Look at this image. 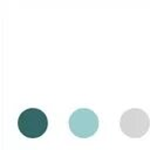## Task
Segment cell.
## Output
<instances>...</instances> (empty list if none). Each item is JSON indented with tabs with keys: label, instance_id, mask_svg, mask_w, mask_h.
<instances>
[{
	"label": "cell",
	"instance_id": "3957f363",
	"mask_svg": "<svg viewBox=\"0 0 150 150\" xmlns=\"http://www.w3.org/2000/svg\"><path fill=\"white\" fill-rule=\"evenodd\" d=\"M149 125L150 121L148 115L142 109L136 108L127 110L120 121L122 132L132 138H139L144 136L149 130Z\"/></svg>",
	"mask_w": 150,
	"mask_h": 150
},
{
	"label": "cell",
	"instance_id": "7a4b0ae2",
	"mask_svg": "<svg viewBox=\"0 0 150 150\" xmlns=\"http://www.w3.org/2000/svg\"><path fill=\"white\" fill-rule=\"evenodd\" d=\"M69 129L80 138L91 137L98 129V117L90 109H77L69 117Z\"/></svg>",
	"mask_w": 150,
	"mask_h": 150
},
{
	"label": "cell",
	"instance_id": "6da1fadb",
	"mask_svg": "<svg viewBox=\"0 0 150 150\" xmlns=\"http://www.w3.org/2000/svg\"><path fill=\"white\" fill-rule=\"evenodd\" d=\"M48 127V118L46 114L36 108H29L21 112L18 118V128L20 132L28 138H36L42 136Z\"/></svg>",
	"mask_w": 150,
	"mask_h": 150
}]
</instances>
